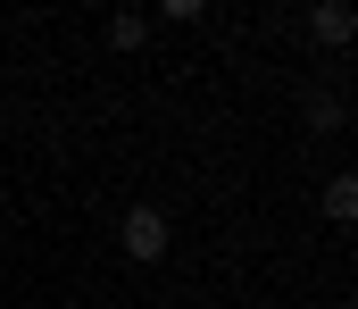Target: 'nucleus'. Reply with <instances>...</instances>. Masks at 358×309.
<instances>
[{
	"label": "nucleus",
	"instance_id": "obj_1",
	"mask_svg": "<svg viewBox=\"0 0 358 309\" xmlns=\"http://www.w3.org/2000/svg\"><path fill=\"white\" fill-rule=\"evenodd\" d=\"M117 242H125V259L134 268H150V259H167V242H176V217L159 201H134L125 217H117Z\"/></svg>",
	"mask_w": 358,
	"mask_h": 309
},
{
	"label": "nucleus",
	"instance_id": "obj_2",
	"mask_svg": "<svg viewBox=\"0 0 358 309\" xmlns=\"http://www.w3.org/2000/svg\"><path fill=\"white\" fill-rule=\"evenodd\" d=\"M308 34H317L325 50H342V42H358V8H342V0H325V8H308Z\"/></svg>",
	"mask_w": 358,
	"mask_h": 309
},
{
	"label": "nucleus",
	"instance_id": "obj_3",
	"mask_svg": "<svg viewBox=\"0 0 358 309\" xmlns=\"http://www.w3.org/2000/svg\"><path fill=\"white\" fill-rule=\"evenodd\" d=\"M325 217H334V226H358V167H342V176L325 184Z\"/></svg>",
	"mask_w": 358,
	"mask_h": 309
},
{
	"label": "nucleus",
	"instance_id": "obj_4",
	"mask_svg": "<svg viewBox=\"0 0 358 309\" xmlns=\"http://www.w3.org/2000/svg\"><path fill=\"white\" fill-rule=\"evenodd\" d=\"M142 42H150V17L142 8H117L108 17V50H142Z\"/></svg>",
	"mask_w": 358,
	"mask_h": 309
},
{
	"label": "nucleus",
	"instance_id": "obj_5",
	"mask_svg": "<svg viewBox=\"0 0 358 309\" xmlns=\"http://www.w3.org/2000/svg\"><path fill=\"white\" fill-rule=\"evenodd\" d=\"M300 117H308L317 134H342V117H350V109H342V92H308V109H300Z\"/></svg>",
	"mask_w": 358,
	"mask_h": 309
}]
</instances>
